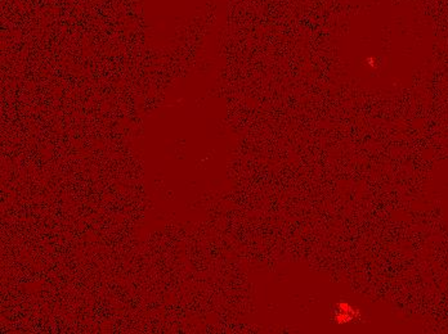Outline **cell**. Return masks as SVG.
Listing matches in <instances>:
<instances>
[{"label": "cell", "mask_w": 448, "mask_h": 334, "mask_svg": "<svg viewBox=\"0 0 448 334\" xmlns=\"http://www.w3.org/2000/svg\"><path fill=\"white\" fill-rule=\"evenodd\" d=\"M359 318H361V311L348 302H340L336 309L335 316H334L335 323L339 325L346 324V323H350Z\"/></svg>", "instance_id": "cell-1"}]
</instances>
